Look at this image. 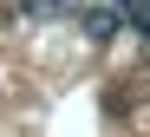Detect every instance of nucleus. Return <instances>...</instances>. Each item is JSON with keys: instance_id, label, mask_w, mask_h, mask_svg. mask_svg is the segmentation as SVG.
<instances>
[{"instance_id": "f257e3e1", "label": "nucleus", "mask_w": 150, "mask_h": 137, "mask_svg": "<svg viewBox=\"0 0 150 137\" xmlns=\"http://www.w3.org/2000/svg\"><path fill=\"white\" fill-rule=\"evenodd\" d=\"M20 13H33V20H72L79 0H20Z\"/></svg>"}, {"instance_id": "f03ea898", "label": "nucleus", "mask_w": 150, "mask_h": 137, "mask_svg": "<svg viewBox=\"0 0 150 137\" xmlns=\"http://www.w3.org/2000/svg\"><path fill=\"white\" fill-rule=\"evenodd\" d=\"M85 26H91V39H111L117 26H124V13H117V7H91V13H85Z\"/></svg>"}, {"instance_id": "7ed1b4c3", "label": "nucleus", "mask_w": 150, "mask_h": 137, "mask_svg": "<svg viewBox=\"0 0 150 137\" xmlns=\"http://www.w3.org/2000/svg\"><path fill=\"white\" fill-rule=\"evenodd\" d=\"M137 13H144V26H150V0H137Z\"/></svg>"}]
</instances>
